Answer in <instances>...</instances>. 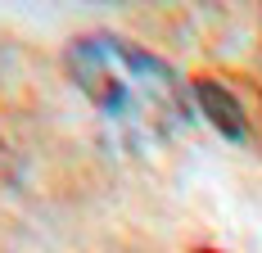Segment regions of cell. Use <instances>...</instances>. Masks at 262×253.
<instances>
[{
  "label": "cell",
  "mask_w": 262,
  "mask_h": 253,
  "mask_svg": "<svg viewBox=\"0 0 262 253\" xmlns=\"http://www.w3.org/2000/svg\"><path fill=\"white\" fill-rule=\"evenodd\" d=\"M63 68L86 100L136 140H163L190 122V86L167 59L113 32H81L63 50Z\"/></svg>",
  "instance_id": "6da1fadb"
},
{
  "label": "cell",
  "mask_w": 262,
  "mask_h": 253,
  "mask_svg": "<svg viewBox=\"0 0 262 253\" xmlns=\"http://www.w3.org/2000/svg\"><path fill=\"white\" fill-rule=\"evenodd\" d=\"M190 95H194V104H199V113H204L226 140H244V136H249L239 100L217 81V77H199V81H190Z\"/></svg>",
  "instance_id": "7a4b0ae2"
},
{
  "label": "cell",
  "mask_w": 262,
  "mask_h": 253,
  "mask_svg": "<svg viewBox=\"0 0 262 253\" xmlns=\"http://www.w3.org/2000/svg\"><path fill=\"white\" fill-rule=\"evenodd\" d=\"M199 253H222V249H199Z\"/></svg>",
  "instance_id": "3957f363"
}]
</instances>
